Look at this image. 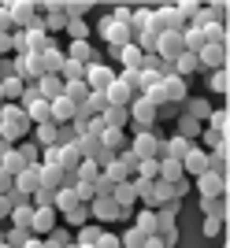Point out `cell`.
<instances>
[{"label":"cell","instance_id":"1","mask_svg":"<svg viewBox=\"0 0 230 248\" xmlns=\"http://www.w3.org/2000/svg\"><path fill=\"white\" fill-rule=\"evenodd\" d=\"M26 134H30L26 111H22L19 104H4V108H0V141L15 148L19 141H26Z\"/></svg>","mask_w":230,"mask_h":248},{"label":"cell","instance_id":"2","mask_svg":"<svg viewBox=\"0 0 230 248\" xmlns=\"http://www.w3.org/2000/svg\"><path fill=\"white\" fill-rule=\"evenodd\" d=\"M126 148H130V152H134L137 159H156V163L164 159V137H160V134H152V130H141V134H137V137H134V141H130Z\"/></svg>","mask_w":230,"mask_h":248},{"label":"cell","instance_id":"3","mask_svg":"<svg viewBox=\"0 0 230 248\" xmlns=\"http://www.w3.org/2000/svg\"><path fill=\"white\" fill-rule=\"evenodd\" d=\"M186 30V19L178 15V8L175 4H164V8H156L152 11V33H182Z\"/></svg>","mask_w":230,"mask_h":248},{"label":"cell","instance_id":"4","mask_svg":"<svg viewBox=\"0 0 230 248\" xmlns=\"http://www.w3.org/2000/svg\"><path fill=\"white\" fill-rule=\"evenodd\" d=\"M126 111H130V123H134V126H137V134H141V130H152V126H156L160 108H156L152 100H148V96H134Z\"/></svg>","mask_w":230,"mask_h":248},{"label":"cell","instance_id":"5","mask_svg":"<svg viewBox=\"0 0 230 248\" xmlns=\"http://www.w3.org/2000/svg\"><path fill=\"white\" fill-rule=\"evenodd\" d=\"M112 82H115V71L108 67V63L97 60V63H89V67H85V85H89V93H100V96H104Z\"/></svg>","mask_w":230,"mask_h":248},{"label":"cell","instance_id":"6","mask_svg":"<svg viewBox=\"0 0 230 248\" xmlns=\"http://www.w3.org/2000/svg\"><path fill=\"white\" fill-rule=\"evenodd\" d=\"M100 37L112 45V52H115V48H126V45L134 41L130 26H126V22H119V19H104V22H100Z\"/></svg>","mask_w":230,"mask_h":248},{"label":"cell","instance_id":"7","mask_svg":"<svg viewBox=\"0 0 230 248\" xmlns=\"http://www.w3.org/2000/svg\"><path fill=\"white\" fill-rule=\"evenodd\" d=\"M8 15H11V26H19V30H30V26H41V15H37V4H30V0H19V4H8Z\"/></svg>","mask_w":230,"mask_h":248},{"label":"cell","instance_id":"8","mask_svg":"<svg viewBox=\"0 0 230 248\" xmlns=\"http://www.w3.org/2000/svg\"><path fill=\"white\" fill-rule=\"evenodd\" d=\"M89 218H93V222H119V218H123V207L115 204L112 197H97L93 204H89Z\"/></svg>","mask_w":230,"mask_h":248},{"label":"cell","instance_id":"9","mask_svg":"<svg viewBox=\"0 0 230 248\" xmlns=\"http://www.w3.org/2000/svg\"><path fill=\"white\" fill-rule=\"evenodd\" d=\"M182 52H186V45H182V33H160V37H156V56H160L164 63H175Z\"/></svg>","mask_w":230,"mask_h":248},{"label":"cell","instance_id":"10","mask_svg":"<svg viewBox=\"0 0 230 248\" xmlns=\"http://www.w3.org/2000/svg\"><path fill=\"white\" fill-rule=\"evenodd\" d=\"M63 60H67V56H63V48L49 41V48L37 52V74H41V78H45V74H60Z\"/></svg>","mask_w":230,"mask_h":248},{"label":"cell","instance_id":"11","mask_svg":"<svg viewBox=\"0 0 230 248\" xmlns=\"http://www.w3.org/2000/svg\"><path fill=\"white\" fill-rule=\"evenodd\" d=\"M56 207H33V226H30V237H49L56 230Z\"/></svg>","mask_w":230,"mask_h":248},{"label":"cell","instance_id":"12","mask_svg":"<svg viewBox=\"0 0 230 248\" xmlns=\"http://www.w3.org/2000/svg\"><path fill=\"white\" fill-rule=\"evenodd\" d=\"M200 60V67H204V71H223V67H227V41H219V45H208V48L200 52L197 56Z\"/></svg>","mask_w":230,"mask_h":248},{"label":"cell","instance_id":"13","mask_svg":"<svg viewBox=\"0 0 230 248\" xmlns=\"http://www.w3.org/2000/svg\"><path fill=\"white\" fill-rule=\"evenodd\" d=\"M197 189H200V197H227V178L204 170V174H197Z\"/></svg>","mask_w":230,"mask_h":248},{"label":"cell","instance_id":"14","mask_svg":"<svg viewBox=\"0 0 230 248\" xmlns=\"http://www.w3.org/2000/svg\"><path fill=\"white\" fill-rule=\"evenodd\" d=\"M33 89H37V96H41V100H60L63 96V78L60 74H45V78H37V85H33Z\"/></svg>","mask_w":230,"mask_h":248},{"label":"cell","instance_id":"15","mask_svg":"<svg viewBox=\"0 0 230 248\" xmlns=\"http://www.w3.org/2000/svg\"><path fill=\"white\" fill-rule=\"evenodd\" d=\"M182 170H186V178L189 174H204V170H208V152H204L200 145H193L186 152V159H182Z\"/></svg>","mask_w":230,"mask_h":248},{"label":"cell","instance_id":"16","mask_svg":"<svg viewBox=\"0 0 230 248\" xmlns=\"http://www.w3.org/2000/svg\"><path fill=\"white\" fill-rule=\"evenodd\" d=\"M41 30H67V11L63 4H45V19H41Z\"/></svg>","mask_w":230,"mask_h":248},{"label":"cell","instance_id":"17","mask_svg":"<svg viewBox=\"0 0 230 248\" xmlns=\"http://www.w3.org/2000/svg\"><path fill=\"white\" fill-rule=\"evenodd\" d=\"M108 108H130V100H134V93H130V85H123L119 78H115L112 85H108V93H104Z\"/></svg>","mask_w":230,"mask_h":248},{"label":"cell","instance_id":"18","mask_svg":"<svg viewBox=\"0 0 230 248\" xmlns=\"http://www.w3.org/2000/svg\"><path fill=\"white\" fill-rule=\"evenodd\" d=\"M78 167H82V152H78V145H74V141L60 145V170H63V174H74Z\"/></svg>","mask_w":230,"mask_h":248},{"label":"cell","instance_id":"19","mask_svg":"<svg viewBox=\"0 0 230 248\" xmlns=\"http://www.w3.org/2000/svg\"><path fill=\"white\" fill-rule=\"evenodd\" d=\"M71 63H82V67H89V63H97V52H93V45L89 41H71V48L63 52Z\"/></svg>","mask_w":230,"mask_h":248},{"label":"cell","instance_id":"20","mask_svg":"<svg viewBox=\"0 0 230 248\" xmlns=\"http://www.w3.org/2000/svg\"><path fill=\"white\" fill-rule=\"evenodd\" d=\"M112 56H115L119 63H123V71H141V60H145V56H141V48H137L134 41L126 45V48H115Z\"/></svg>","mask_w":230,"mask_h":248},{"label":"cell","instance_id":"21","mask_svg":"<svg viewBox=\"0 0 230 248\" xmlns=\"http://www.w3.org/2000/svg\"><path fill=\"white\" fill-rule=\"evenodd\" d=\"M197 71H200V60H197V56H189V52H182V56L171 63V74H175V78H186V82H189Z\"/></svg>","mask_w":230,"mask_h":248},{"label":"cell","instance_id":"22","mask_svg":"<svg viewBox=\"0 0 230 248\" xmlns=\"http://www.w3.org/2000/svg\"><path fill=\"white\" fill-rule=\"evenodd\" d=\"M22 41H26V56H37L49 48V33L41 26H30V30H22Z\"/></svg>","mask_w":230,"mask_h":248},{"label":"cell","instance_id":"23","mask_svg":"<svg viewBox=\"0 0 230 248\" xmlns=\"http://www.w3.org/2000/svg\"><path fill=\"white\" fill-rule=\"evenodd\" d=\"M8 226H11V230H22V233H30V226H33V204H19V207L8 215Z\"/></svg>","mask_w":230,"mask_h":248},{"label":"cell","instance_id":"24","mask_svg":"<svg viewBox=\"0 0 230 248\" xmlns=\"http://www.w3.org/2000/svg\"><path fill=\"white\" fill-rule=\"evenodd\" d=\"M97 137H100V145H104L108 152H115V155H119L126 145H130V141H126V130H108V126H104Z\"/></svg>","mask_w":230,"mask_h":248},{"label":"cell","instance_id":"25","mask_svg":"<svg viewBox=\"0 0 230 248\" xmlns=\"http://www.w3.org/2000/svg\"><path fill=\"white\" fill-rule=\"evenodd\" d=\"M49 111H52V123H56V126H71V119H74V111H78V108H74L71 100H63V96H60V100L49 104Z\"/></svg>","mask_w":230,"mask_h":248},{"label":"cell","instance_id":"26","mask_svg":"<svg viewBox=\"0 0 230 248\" xmlns=\"http://www.w3.org/2000/svg\"><path fill=\"white\" fill-rule=\"evenodd\" d=\"M37 189H41V182H37V167H30V170L15 174V193H22V197H33Z\"/></svg>","mask_w":230,"mask_h":248},{"label":"cell","instance_id":"27","mask_svg":"<svg viewBox=\"0 0 230 248\" xmlns=\"http://www.w3.org/2000/svg\"><path fill=\"white\" fill-rule=\"evenodd\" d=\"M37 182H41V189H52V193H60L67 182H63V170H56V167H37Z\"/></svg>","mask_w":230,"mask_h":248},{"label":"cell","instance_id":"28","mask_svg":"<svg viewBox=\"0 0 230 248\" xmlns=\"http://www.w3.org/2000/svg\"><path fill=\"white\" fill-rule=\"evenodd\" d=\"M186 178V170H182V163L178 159H160V182H167V186H175V182H182Z\"/></svg>","mask_w":230,"mask_h":248},{"label":"cell","instance_id":"29","mask_svg":"<svg viewBox=\"0 0 230 248\" xmlns=\"http://www.w3.org/2000/svg\"><path fill=\"white\" fill-rule=\"evenodd\" d=\"M0 167H4V170H8L11 178H15V174H22V170H30V167H26V159L19 155V148H8V152L0 155Z\"/></svg>","mask_w":230,"mask_h":248},{"label":"cell","instance_id":"30","mask_svg":"<svg viewBox=\"0 0 230 248\" xmlns=\"http://www.w3.org/2000/svg\"><path fill=\"white\" fill-rule=\"evenodd\" d=\"M212 111H215V108H212L208 100H200V96H193V100H186V115H189V119H197L200 126L208 123V115H212Z\"/></svg>","mask_w":230,"mask_h":248},{"label":"cell","instance_id":"31","mask_svg":"<svg viewBox=\"0 0 230 248\" xmlns=\"http://www.w3.org/2000/svg\"><path fill=\"white\" fill-rule=\"evenodd\" d=\"M100 123H104L108 130H126V123H130V111H126V108H108V111L100 115Z\"/></svg>","mask_w":230,"mask_h":248},{"label":"cell","instance_id":"32","mask_svg":"<svg viewBox=\"0 0 230 248\" xmlns=\"http://www.w3.org/2000/svg\"><path fill=\"white\" fill-rule=\"evenodd\" d=\"M200 211L208 218H227V197H200Z\"/></svg>","mask_w":230,"mask_h":248},{"label":"cell","instance_id":"33","mask_svg":"<svg viewBox=\"0 0 230 248\" xmlns=\"http://www.w3.org/2000/svg\"><path fill=\"white\" fill-rule=\"evenodd\" d=\"M204 134V126L197 123V119H189V115H178V137H186V141H193L197 145V137Z\"/></svg>","mask_w":230,"mask_h":248},{"label":"cell","instance_id":"34","mask_svg":"<svg viewBox=\"0 0 230 248\" xmlns=\"http://www.w3.org/2000/svg\"><path fill=\"white\" fill-rule=\"evenodd\" d=\"M208 170L219 174V178H227V145H215L208 152Z\"/></svg>","mask_w":230,"mask_h":248},{"label":"cell","instance_id":"35","mask_svg":"<svg viewBox=\"0 0 230 248\" xmlns=\"http://www.w3.org/2000/svg\"><path fill=\"white\" fill-rule=\"evenodd\" d=\"M56 141H60V126H56V123H45V126H37V141H33L37 148H52Z\"/></svg>","mask_w":230,"mask_h":248},{"label":"cell","instance_id":"36","mask_svg":"<svg viewBox=\"0 0 230 248\" xmlns=\"http://www.w3.org/2000/svg\"><path fill=\"white\" fill-rule=\"evenodd\" d=\"M85 96H89V85L85 82H63V100H71L74 108H78Z\"/></svg>","mask_w":230,"mask_h":248},{"label":"cell","instance_id":"37","mask_svg":"<svg viewBox=\"0 0 230 248\" xmlns=\"http://www.w3.org/2000/svg\"><path fill=\"white\" fill-rule=\"evenodd\" d=\"M134 226L141 230V233H148V237H156V211H148V207H141L134 215Z\"/></svg>","mask_w":230,"mask_h":248},{"label":"cell","instance_id":"38","mask_svg":"<svg viewBox=\"0 0 230 248\" xmlns=\"http://www.w3.org/2000/svg\"><path fill=\"white\" fill-rule=\"evenodd\" d=\"M141 30H152V8L130 11V33H141Z\"/></svg>","mask_w":230,"mask_h":248},{"label":"cell","instance_id":"39","mask_svg":"<svg viewBox=\"0 0 230 248\" xmlns=\"http://www.w3.org/2000/svg\"><path fill=\"white\" fill-rule=\"evenodd\" d=\"M0 89H4V104H19V96H22V89H26V85L11 74V78H4V82H0Z\"/></svg>","mask_w":230,"mask_h":248},{"label":"cell","instance_id":"40","mask_svg":"<svg viewBox=\"0 0 230 248\" xmlns=\"http://www.w3.org/2000/svg\"><path fill=\"white\" fill-rule=\"evenodd\" d=\"M145 241H148V233H141L137 226H126V233H119L123 248H145Z\"/></svg>","mask_w":230,"mask_h":248},{"label":"cell","instance_id":"41","mask_svg":"<svg viewBox=\"0 0 230 248\" xmlns=\"http://www.w3.org/2000/svg\"><path fill=\"white\" fill-rule=\"evenodd\" d=\"M41 241H45V248H71V245H74L71 230H60V226H56L49 237H41Z\"/></svg>","mask_w":230,"mask_h":248},{"label":"cell","instance_id":"42","mask_svg":"<svg viewBox=\"0 0 230 248\" xmlns=\"http://www.w3.org/2000/svg\"><path fill=\"white\" fill-rule=\"evenodd\" d=\"M100 233H104V230H97V222H85V226H78V237H74V245H89V248H93L97 241H100Z\"/></svg>","mask_w":230,"mask_h":248},{"label":"cell","instance_id":"43","mask_svg":"<svg viewBox=\"0 0 230 248\" xmlns=\"http://www.w3.org/2000/svg\"><path fill=\"white\" fill-rule=\"evenodd\" d=\"M15 148H19V155L26 159V167H41V148L33 145V141H19Z\"/></svg>","mask_w":230,"mask_h":248},{"label":"cell","instance_id":"44","mask_svg":"<svg viewBox=\"0 0 230 248\" xmlns=\"http://www.w3.org/2000/svg\"><path fill=\"white\" fill-rule=\"evenodd\" d=\"M60 78H63V82H85V67H82V63L63 60V67H60Z\"/></svg>","mask_w":230,"mask_h":248},{"label":"cell","instance_id":"45","mask_svg":"<svg viewBox=\"0 0 230 248\" xmlns=\"http://www.w3.org/2000/svg\"><path fill=\"white\" fill-rule=\"evenodd\" d=\"M0 241H4L8 248H22L26 241H30V233H22V230H11V226H4V230H0Z\"/></svg>","mask_w":230,"mask_h":248},{"label":"cell","instance_id":"46","mask_svg":"<svg viewBox=\"0 0 230 248\" xmlns=\"http://www.w3.org/2000/svg\"><path fill=\"white\" fill-rule=\"evenodd\" d=\"M227 123H230L227 108H219V111L208 115V130H212V134H219V137H227Z\"/></svg>","mask_w":230,"mask_h":248},{"label":"cell","instance_id":"47","mask_svg":"<svg viewBox=\"0 0 230 248\" xmlns=\"http://www.w3.org/2000/svg\"><path fill=\"white\" fill-rule=\"evenodd\" d=\"M67 33H71V41H89V22L85 19H67Z\"/></svg>","mask_w":230,"mask_h":248},{"label":"cell","instance_id":"48","mask_svg":"<svg viewBox=\"0 0 230 248\" xmlns=\"http://www.w3.org/2000/svg\"><path fill=\"white\" fill-rule=\"evenodd\" d=\"M208 89H212V93H227V89H230V74H227V67L208 74Z\"/></svg>","mask_w":230,"mask_h":248},{"label":"cell","instance_id":"49","mask_svg":"<svg viewBox=\"0 0 230 248\" xmlns=\"http://www.w3.org/2000/svg\"><path fill=\"white\" fill-rule=\"evenodd\" d=\"M74 178H78V182H89V186H93L97 178H100V167H97V163H89V159H82V167L74 170Z\"/></svg>","mask_w":230,"mask_h":248},{"label":"cell","instance_id":"50","mask_svg":"<svg viewBox=\"0 0 230 248\" xmlns=\"http://www.w3.org/2000/svg\"><path fill=\"white\" fill-rule=\"evenodd\" d=\"M63 218H67V226H85V222H89V207H85V204H78L74 211H67Z\"/></svg>","mask_w":230,"mask_h":248},{"label":"cell","instance_id":"51","mask_svg":"<svg viewBox=\"0 0 230 248\" xmlns=\"http://www.w3.org/2000/svg\"><path fill=\"white\" fill-rule=\"evenodd\" d=\"M175 8H178V15H182V19H186V26H189V19L197 15L200 4H193V0H182V4H175Z\"/></svg>","mask_w":230,"mask_h":248},{"label":"cell","instance_id":"52","mask_svg":"<svg viewBox=\"0 0 230 248\" xmlns=\"http://www.w3.org/2000/svg\"><path fill=\"white\" fill-rule=\"evenodd\" d=\"M93 248H123V245H119V233H108V230H104V233H100V241H97Z\"/></svg>","mask_w":230,"mask_h":248},{"label":"cell","instance_id":"53","mask_svg":"<svg viewBox=\"0 0 230 248\" xmlns=\"http://www.w3.org/2000/svg\"><path fill=\"white\" fill-rule=\"evenodd\" d=\"M93 189H97V197H112V189H115V182H108V178L100 174V178H97V182H93Z\"/></svg>","mask_w":230,"mask_h":248},{"label":"cell","instance_id":"54","mask_svg":"<svg viewBox=\"0 0 230 248\" xmlns=\"http://www.w3.org/2000/svg\"><path fill=\"white\" fill-rule=\"evenodd\" d=\"M11 189H15V178H11L8 170H4V167H0V197H8Z\"/></svg>","mask_w":230,"mask_h":248},{"label":"cell","instance_id":"55","mask_svg":"<svg viewBox=\"0 0 230 248\" xmlns=\"http://www.w3.org/2000/svg\"><path fill=\"white\" fill-rule=\"evenodd\" d=\"M186 193H189V178H182V182H175V186H171V197H175V200H182Z\"/></svg>","mask_w":230,"mask_h":248},{"label":"cell","instance_id":"56","mask_svg":"<svg viewBox=\"0 0 230 248\" xmlns=\"http://www.w3.org/2000/svg\"><path fill=\"white\" fill-rule=\"evenodd\" d=\"M219 230H223V218H204V233H208V237H215Z\"/></svg>","mask_w":230,"mask_h":248},{"label":"cell","instance_id":"57","mask_svg":"<svg viewBox=\"0 0 230 248\" xmlns=\"http://www.w3.org/2000/svg\"><path fill=\"white\" fill-rule=\"evenodd\" d=\"M0 33H11V15H8V4L0 8Z\"/></svg>","mask_w":230,"mask_h":248},{"label":"cell","instance_id":"58","mask_svg":"<svg viewBox=\"0 0 230 248\" xmlns=\"http://www.w3.org/2000/svg\"><path fill=\"white\" fill-rule=\"evenodd\" d=\"M200 137H204V141H208L212 148H215V145H227V137H219V134H212V130H204V134H200Z\"/></svg>","mask_w":230,"mask_h":248},{"label":"cell","instance_id":"59","mask_svg":"<svg viewBox=\"0 0 230 248\" xmlns=\"http://www.w3.org/2000/svg\"><path fill=\"white\" fill-rule=\"evenodd\" d=\"M11 211H15V204H11L8 197H0V222H4V218H8Z\"/></svg>","mask_w":230,"mask_h":248},{"label":"cell","instance_id":"60","mask_svg":"<svg viewBox=\"0 0 230 248\" xmlns=\"http://www.w3.org/2000/svg\"><path fill=\"white\" fill-rule=\"evenodd\" d=\"M145 248H167V245H164V237H148Z\"/></svg>","mask_w":230,"mask_h":248},{"label":"cell","instance_id":"61","mask_svg":"<svg viewBox=\"0 0 230 248\" xmlns=\"http://www.w3.org/2000/svg\"><path fill=\"white\" fill-rule=\"evenodd\" d=\"M22 248H45V241H41V237H30V241H26Z\"/></svg>","mask_w":230,"mask_h":248},{"label":"cell","instance_id":"62","mask_svg":"<svg viewBox=\"0 0 230 248\" xmlns=\"http://www.w3.org/2000/svg\"><path fill=\"white\" fill-rule=\"evenodd\" d=\"M8 148H11V145H4V141H0V155H4V152H8Z\"/></svg>","mask_w":230,"mask_h":248},{"label":"cell","instance_id":"63","mask_svg":"<svg viewBox=\"0 0 230 248\" xmlns=\"http://www.w3.org/2000/svg\"><path fill=\"white\" fill-rule=\"evenodd\" d=\"M0 248H8V245H4V241H0Z\"/></svg>","mask_w":230,"mask_h":248},{"label":"cell","instance_id":"64","mask_svg":"<svg viewBox=\"0 0 230 248\" xmlns=\"http://www.w3.org/2000/svg\"><path fill=\"white\" fill-rule=\"evenodd\" d=\"M0 230H4V222H0Z\"/></svg>","mask_w":230,"mask_h":248}]
</instances>
